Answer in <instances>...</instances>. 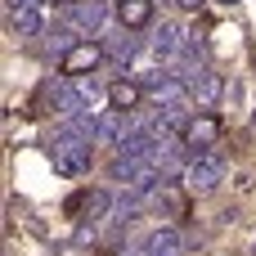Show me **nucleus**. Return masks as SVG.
<instances>
[{"instance_id": "nucleus-14", "label": "nucleus", "mask_w": 256, "mask_h": 256, "mask_svg": "<svg viewBox=\"0 0 256 256\" xmlns=\"http://www.w3.org/2000/svg\"><path fill=\"white\" fill-rule=\"evenodd\" d=\"M72 32H76V27H68V22H63V27H54V32H45V50L63 58V54L76 45V36H72Z\"/></svg>"}, {"instance_id": "nucleus-2", "label": "nucleus", "mask_w": 256, "mask_h": 256, "mask_svg": "<svg viewBox=\"0 0 256 256\" xmlns=\"http://www.w3.org/2000/svg\"><path fill=\"white\" fill-rule=\"evenodd\" d=\"M220 180H225V158H220V153H194V158H189L184 184H189L194 194H212V189H220Z\"/></svg>"}, {"instance_id": "nucleus-9", "label": "nucleus", "mask_w": 256, "mask_h": 256, "mask_svg": "<svg viewBox=\"0 0 256 256\" xmlns=\"http://www.w3.org/2000/svg\"><path fill=\"white\" fill-rule=\"evenodd\" d=\"M112 14H117V22H122V27L144 32V27L153 22V0H117V4H112Z\"/></svg>"}, {"instance_id": "nucleus-15", "label": "nucleus", "mask_w": 256, "mask_h": 256, "mask_svg": "<svg viewBox=\"0 0 256 256\" xmlns=\"http://www.w3.org/2000/svg\"><path fill=\"white\" fill-rule=\"evenodd\" d=\"M72 86L81 90V99H86V104H94V99H99V81H94V76H72Z\"/></svg>"}, {"instance_id": "nucleus-16", "label": "nucleus", "mask_w": 256, "mask_h": 256, "mask_svg": "<svg viewBox=\"0 0 256 256\" xmlns=\"http://www.w3.org/2000/svg\"><path fill=\"white\" fill-rule=\"evenodd\" d=\"M45 0H9V14H22V9H40Z\"/></svg>"}, {"instance_id": "nucleus-11", "label": "nucleus", "mask_w": 256, "mask_h": 256, "mask_svg": "<svg viewBox=\"0 0 256 256\" xmlns=\"http://www.w3.org/2000/svg\"><path fill=\"white\" fill-rule=\"evenodd\" d=\"M144 248H148V256H184V234L171 230V225H162V230H153L144 238Z\"/></svg>"}, {"instance_id": "nucleus-10", "label": "nucleus", "mask_w": 256, "mask_h": 256, "mask_svg": "<svg viewBox=\"0 0 256 256\" xmlns=\"http://www.w3.org/2000/svg\"><path fill=\"white\" fill-rule=\"evenodd\" d=\"M104 50H108V63H112V72H126V68H130V58L140 54V36H130V27H122V36H112Z\"/></svg>"}, {"instance_id": "nucleus-8", "label": "nucleus", "mask_w": 256, "mask_h": 256, "mask_svg": "<svg viewBox=\"0 0 256 256\" xmlns=\"http://www.w3.org/2000/svg\"><path fill=\"white\" fill-rule=\"evenodd\" d=\"M189 94L198 99V108H216V104H220V94H225V81H220V72H207V68H198V72L189 76Z\"/></svg>"}, {"instance_id": "nucleus-13", "label": "nucleus", "mask_w": 256, "mask_h": 256, "mask_svg": "<svg viewBox=\"0 0 256 256\" xmlns=\"http://www.w3.org/2000/svg\"><path fill=\"white\" fill-rule=\"evenodd\" d=\"M9 32H14V36H22V40H32V36H45V18H40V9L9 14Z\"/></svg>"}, {"instance_id": "nucleus-18", "label": "nucleus", "mask_w": 256, "mask_h": 256, "mask_svg": "<svg viewBox=\"0 0 256 256\" xmlns=\"http://www.w3.org/2000/svg\"><path fill=\"white\" fill-rule=\"evenodd\" d=\"M122 256H148V248L140 243V248H126V252H122Z\"/></svg>"}, {"instance_id": "nucleus-17", "label": "nucleus", "mask_w": 256, "mask_h": 256, "mask_svg": "<svg viewBox=\"0 0 256 256\" xmlns=\"http://www.w3.org/2000/svg\"><path fill=\"white\" fill-rule=\"evenodd\" d=\"M176 4H180V9H202L207 0H176Z\"/></svg>"}, {"instance_id": "nucleus-3", "label": "nucleus", "mask_w": 256, "mask_h": 256, "mask_svg": "<svg viewBox=\"0 0 256 256\" xmlns=\"http://www.w3.org/2000/svg\"><path fill=\"white\" fill-rule=\"evenodd\" d=\"M104 58H108L104 45H94V40H76V45L58 58V72H63V76H90Z\"/></svg>"}, {"instance_id": "nucleus-19", "label": "nucleus", "mask_w": 256, "mask_h": 256, "mask_svg": "<svg viewBox=\"0 0 256 256\" xmlns=\"http://www.w3.org/2000/svg\"><path fill=\"white\" fill-rule=\"evenodd\" d=\"M50 4H58V9H72V4H76V0H50Z\"/></svg>"}, {"instance_id": "nucleus-1", "label": "nucleus", "mask_w": 256, "mask_h": 256, "mask_svg": "<svg viewBox=\"0 0 256 256\" xmlns=\"http://www.w3.org/2000/svg\"><path fill=\"white\" fill-rule=\"evenodd\" d=\"M50 162H54V171H58V176L76 180V176H86V171H90V162H94V144H90L86 135L58 130V135L50 140Z\"/></svg>"}, {"instance_id": "nucleus-6", "label": "nucleus", "mask_w": 256, "mask_h": 256, "mask_svg": "<svg viewBox=\"0 0 256 256\" xmlns=\"http://www.w3.org/2000/svg\"><path fill=\"white\" fill-rule=\"evenodd\" d=\"M184 45H189L184 27H180V22H162L158 36H153V58H158V63H176V58L184 54Z\"/></svg>"}, {"instance_id": "nucleus-20", "label": "nucleus", "mask_w": 256, "mask_h": 256, "mask_svg": "<svg viewBox=\"0 0 256 256\" xmlns=\"http://www.w3.org/2000/svg\"><path fill=\"white\" fill-rule=\"evenodd\" d=\"M220 4H234V0H220Z\"/></svg>"}, {"instance_id": "nucleus-4", "label": "nucleus", "mask_w": 256, "mask_h": 256, "mask_svg": "<svg viewBox=\"0 0 256 256\" xmlns=\"http://www.w3.org/2000/svg\"><path fill=\"white\" fill-rule=\"evenodd\" d=\"M135 135V117L112 108V112H99V130H94V144H108V148H122L126 140Z\"/></svg>"}, {"instance_id": "nucleus-7", "label": "nucleus", "mask_w": 256, "mask_h": 256, "mask_svg": "<svg viewBox=\"0 0 256 256\" xmlns=\"http://www.w3.org/2000/svg\"><path fill=\"white\" fill-rule=\"evenodd\" d=\"M220 140V122L212 117V112H202V117H194L189 122V130H184V148H189V158L194 153H212V144Z\"/></svg>"}, {"instance_id": "nucleus-12", "label": "nucleus", "mask_w": 256, "mask_h": 256, "mask_svg": "<svg viewBox=\"0 0 256 256\" xmlns=\"http://www.w3.org/2000/svg\"><path fill=\"white\" fill-rule=\"evenodd\" d=\"M144 94H148V90L135 86V81H112V86H108V104L122 108V112H135V104H140Z\"/></svg>"}, {"instance_id": "nucleus-5", "label": "nucleus", "mask_w": 256, "mask_h": 256, "mask_svg": "<svg viewBox=\"0 0 256 256\" xmlns=\"http://www.w3.org/2000/svg\"><path fill=\"white\" fill-rule=\"evenodd\" d=\"M63 18H68V27L99 36V32H104V22H108V4H104V0H76L72 9H63Z\"/></svg>"}]
</instances>
